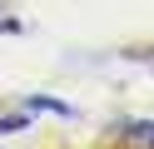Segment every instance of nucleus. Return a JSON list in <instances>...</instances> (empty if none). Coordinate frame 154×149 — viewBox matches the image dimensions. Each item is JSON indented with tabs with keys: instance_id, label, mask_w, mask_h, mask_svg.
I'll return each instance as SVG.
<instances>
[{
	"instance_id": "nucleus-1",
	"label": "nucleus",
	"mask_w": 154,
	"mask_h": 149,
	"mask_svg": "<svg viewBox=\"0 0 154 149\" xmlns=\"http://www.w3.org/2000/svg\"><path fill=\"white\" fill-rule=\"evenodd\" d=\"M129 139H134V144H154V119H144V124H129Z\"/></svg>"
}]
</instances>
